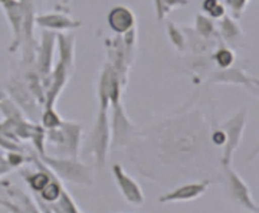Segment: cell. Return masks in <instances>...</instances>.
<instances>
[{
    "mask_svg": "<svg viewBox=\"0 0 259 213\" xmlns=\"http://www.w3.org/2000/svg\"><path fill=\"white\" fill-rule=\"evenodd\" d=\"M10 93L16 97V102L30 115V118H35L37 115V104L35 97L29 91L26 83H10Z\"/></svg>",
    "mask_w": 259,
    "mask_h": 213,
    "instance_id": "obj_14",
    "label": "cell"
},
{
    "mask_svg": "<svg viewBox=\"0 0 259 213\" xmlns=\"http://www.w3.org/2000/svg\"><path fill=\"white\" fill-rule=\"evenodd\" d=\"M59 127L64 133V153L68 157L78 158V153L81 148L82 127L79 125V122L64 120H62Z\"/></svg>",
    "mask_w": 259,
    "mask_h": 213,
    "instance_id": "obj_11",
    "label": "cell"
},
{
    "mask_svg": "<svg viewBox=\"0 0 259 213\" xmlns=\"http://www.w3.org/2000/svg\"><path fill=\"white\" fill-rule=\"evenodd\" d=\"M35 3H36V6H39L42 3V0H35Z\"/></svg>",
    "mask_w": 259,
    "mask_h": 213,
    "instance_id": "obj_31",
    "label": "cell"
},
{
    "mask_svg": "<svg viewBox=\"0 0 259 213\" xmlns=\"http://www.w3.org/2000/svg\"><path fill=\"white\" fill-rule=\"evenodd\" d=\"M29 158H26L19 150H12V151H8V157H6V161L12 168H16V167H20L23 163H26Z\"/></svg>",
    "mask_w": 259,
    "mask_h": 213,
    "instance_id": "obj_23",
    "label": "cell"
},
{
    "mask_svg": "<svg viewBox=\"0 0 259 213\" xmlns=\"http://www.w3.org/2000/svg\"><path fill=\"white\" fill-rule=\"evenodd\" d=\"M110 108H98V115L94 124L91 136V150L95 156V164L98 168H104L111 146V127H110Z\"/></svg>",
    "mask_w": 259,
    "mask_h": 213,
    "instance_id": "obj_2",
    "label": "cell"
},
{
    "mask_svg": "<svg viewBox=\"0 0 259 213\" xmlns=\"http://www.w3.org/2000/svg\"><path fill=\"white\" fill-rule=\"evenodd\" d=\"M5 10V15L9 20L12 28V45L9 51L15 52L18 48L22 47V37H23V12L19 0H9L5 3H0Z\"/></svg>",
    "mask_w": 259,
    "mask_h": 213,
    "instance_id": "obj_6",
    "label": "cell"
},
{
    "mask_svg": "<svg viewBox=\"0 0 259 213\" xmlns=\"http://www.w3.org/2000/svg\"><path fill=\"white\" fill-rule=\"evenodd\" d=\"M212 141H213V144H214V146H218V147L223 146V143H225V133H223L222 129L213 131Z\"/></svg>",
    "mask_w": 259,
    "mask_h": 213,
    "instance_id": "obj_27",
    "label": "cell"
},
{
    "mask_svg": "<svg viewBox=\"0 0 259 213\" xmlns=\"http://www.w3.org/2000/svg\"><path fill=\"white\" fill-rule=\"evenodd\" d=\"M228 180H229V192H231L232 199L239 203L242 207H245L246 210L250 212H258L259 207L256 202L253 200V197L250 195V190L248 185L242 180V177L231 170L228 167Z\"/></svg>",
    "mask_w": 259,
    "mask_h": 213,
    "instance_id": "obj_7",
    "label": "cell"
},
{
    "mask_svg": "<svg viewBox=\"0 0 259 213\" xmlns=\"http://www.w3.org/2000/svg\"><path fill=\"white\" fill-rule=\"evenodd\" d=\"M225 12H226L225 6H223L221 2H219V3H218V5H216V6H214V8H213V9L210 10L209 13H207V15H209V16L213 19H221L225 16Z\"/></svg>",
    "mask_w": 259,
    "mask_h": 213,
    "instance_id": "obj_26",
    "label": "cell"
},
{
    "mask_svg": "<svg viewBox=\"0 0 259 213\" xmlns=\"http://www.w3.org/2000/svg\"><path fill=\"white\" fill-rule=\"evenodd\" d=\"M248 2H249V0H226L229 9L232 10L233 16H236V18L241 16V13L245 10L246 5H248Z\"/></svg>",
    "mask_w": 259,
    "mask_h": 213,
    "instance_id": "obj_24",
    "label": "cell"
},
{
    "mask_svg": "<svg viewBox=\"0 0 259 213\" xmlns=\"http://www.w3.org/2000/svg\"><path fill=\"white\" fill-rule=\"evenodd\" d=\"M5 160H6V158H5V157H3V156H2V154H0V163H3Z\"/></svg>",
    "mask_w": 259,
    "mask_h": 213,
    "instance_id": "obj_30",
    "label": "cell"
},
{
    "mask_svg": "<svg viewBox=\"0 0 259 213\" xmlns=\"http://www.w3.org/2000/svg\"><path fill=\"white\" fill-rule=\"evenodd\" d=\"M219 28H221L222 36L225 37L228 42H232V40L238 39V37L242 35V30L241 28L238 26V23H236L232 18H229V16H223V18H221Z\"/></svg>",
    "mask_w": 259,
    "mask_h": 213,
    "instance_id": "obj_17",
    "label": "cell"
},
{
    "mask_svg": "<svg viewBox=\"0 0 259 213\" xmlns=\"http://www.w3.org/2000/svg\"><path fill=\"white\" fill-rule=\"evenodd\" d=\"M167 35L170 37V42L177 51H186L187 49V37L186 35L177 28L175 23L168 22L167 23Z\"/></svg>",
    "mask_w": 259,
    "mask_h": 213,
    "instance_id": "obj_19",
    "label": "cell"
},
{
    "mask_svg": "<svg viewBox=\"0 0 259 213\" xmlns=\"http://www.w3.org/2000/svg\"><path fill=\"white\" fill-rule=\"evenodd\" d=\"M210 185V180H203V182H194V183H186L183 186H179L175 190L163 195L158 202L166 203V202H187V200H194L199 196H202L207 190Z\"/></svg>",
    "mask_w": 259,
    "mask_h": 213,
    "instance_id": "obj_10",
    "label": "cell"
},
{
    "mask_svg": "<svg viewBox=\"0 0 259 213\" xmlns=\"http://www.w3.org/2000/svg\"><path fill=\"white\" fill-rule=\"evenodd\" d=\"M107 22L108 26L112 32H115L117 35H124L128 30L136 28V15L134 12L124 6V5H117L114 6L108 15H107Z\"/></svg>",
    "mask_w": 259,
    "mask_h": 213,
    "instance_id": "obj_9",
    "label": "cell"
},
{
    "mask_svg": "<svg viewBox=\"0 0 259 213\" xmlns=\"http://www.w3.org/2000/svg\"><path fill=\"white\" fill-rule=\"evenodd\" d=\"M213 58H214V62L221 66L222 69L223 68H229V66L233 65V62H235V54H233V51L226 47L219 48V49L214 52Z\"/></svg>",
    "mask_w": 259,
    "mask_h": 213,
    "instance_id": "obj_22",
    "label": "cell"
},
{
    "mask_svg": "<svg viewBox=\"0 0 259 213\" xmlns=\"http://www.w3.org/2000/svg\"><path fill=\"white\" fill-rule=\"evenodd\" d=\"M219 3V0H203V3H202V8L206 13H209L210 10L216 6Z\"/></svg>",
    "mask_w": 259,
    "mask_h": 213,
    "instance_id": "obj_28",
    "label": "cell"
},
{
    "mask_svg": "<svg viewBox=\"0 0 259 213\" xmlns=\"http://www.w3.org/2000/svg\"><path fill=\"white\" fill-rule=\"evenodd\" d=\"M61 2H62L64 5H68V3H69V0H61Z\"/></svg>",
    "mask_w": 259,
    "mask_h": 213,
    "instance_id": "obj_32",
    "label": "cell"
},
{
    "mask_svg": "<svg viewBox=\"0 0 259 213\" xmlns=\"http://www.w3.org/2000/svg\"><path fill=\"white\" fill-rule=\"evenodd\" d=\"M0 147L5 148V150H8V151H12V150H19V151H22L20 146H19L15 140L8 139V137H6V136H3L2 133H0Z\"/></svg>",
    "mask_w": 259,
    "mask_h": 213,
    "instance_id": "obj_25",
    "label": "cell"
},
{
    "mask_svg": "<svg viewBox=\"0 0 259 213\" xmlns=\"http://www.w3.org/2000/svg\"><path fill=\"white\" fill-rule=\"evenodd\" d=\"M56 47V33L54 30L44 29L40 33V40L36 48V61H37V74L40 76V81L47 88L49 75L52 72V59L54 51Z\"/></svg>",
    "mask_w": 259,
    "mask_h": 213,
    "instance_id": "obj_4",
    "label": "cell"
},
{
    "mask_svg": "<svg viewBox=\"0 0 259 213\" xmlns=\"http://www.w3.org/2000/svg\"><path fill=\"white\" fill-rule=\"evenodd\" d=\"M246 127V110L236 112L232 118L223 122L222 129L225 133V143H223L222 166L229 167L232 163V157L235 151L238 150L241 144L243 131Z\"/></svg>",
    "mask_w": 259,
    "mask_h": 213,
    "instance_id": "obj_3",
    "label": "cell"
},
{
    "mask_svg": "<svg viewBox=\"0 0 259 213\" xmlns=\"http://www.w3.org/2000/svg\"><path fill=\"white\" fill-rule=\"evenodd\" d=\"M189 3V0H154V9L158 20H164L167 15L175 8H180Z\"/></svg>",
    "mask_w": 259,
    "mask_h": 213,
    "instance_id": "obj_18",
    "label": "cell"
},
{
    "mask_svg": "<svg viewBox=\"0 0 259 213\" xmlns=\"http://www.w3.org/2000/svg\"><path fill=\"white\" fill-rule=\"evenodd\" d=\"M112 175H114V179H115V183L118 186L120 193L128 203L134 204V206L144 204V202H146L144 192H143L141 186L137 183L136 179L128 176L124 172V168L117 163L112 164Z\"/></svg>",
    "mask_w": 259,
    "mask_h": 213,
    "instance_id": "obj_5",
    "label": "cell"
},
{
    "mask_svg": "<svg viewBox=\"0 0 259 213\" xmlns=\"http://www.w3.org/2000/svg\"><path fill=\"white\" fill-rule=\"evenodd\" d=\"M35 25L47 30H54V32H68V30H75L82 26L81 20L69 18L68 15L58 13V12L36 15Z\"/></svg>",
    "mask_w": 259,
    "mask_h": 213,
    "instance_id": "obj_8",
    "label": "cell"
},
{
    "mask_svg": "<svg viewBox=\"0 0 259 213\" xmlns=\"http://www.w3.org/2000/svg\"><path fill=\"white\" fill-rule=\"evenodd\" d=\"M212 82L214 83H238V85H245L248 88H252L256 91L258 88V81L255 78H250L242 69L238 68H223L222 71L214 72L212 75Z\"/></svg>",
    "mask_w": 259,
    "mask_h": 213,
    "instance_id": "obj_12",
    "label": "cell"
},
{
    "mask_svg": "<svg viewBox=\"0 0 259 213\" xmlns=\"http://www.w3.org/2000/svg\"><path fill=\"white\" fill-rule=\"evenodd\" d=\"M62 183L59 182V179L58 177H54L49 183H48L40 192H39V195H40V199H42V204L44 203H55L56 200L59 199V196H61V192H62ZM52 212V210H51Z\"/></svg>",
    "mask_w": 259,
    "mask_h": 213,
    "instance_id": "obj_16",
    "label": "cell"
},
{
    "mask_svg": "<svg viewBox=\"0 0 259 213\" xmlns=\"http://www.w3.org/2000/svg\"><path fill=\"white\" fill-rule=\"evenodd\" d=\"M196 32L197 35L203 39H209L214 32V25H213L212 19L203 16V15H196Z\"/></svg>",
    "mask_w": 259,
    "mask_h": 213,
    "instance_id": "obj_21",
    "label": "cell"
},
{
    "mask_svg": "<svg viewBox=\"0 0 259 213\" xmlns=\"http://www.w3.org/2000/svg\"><path fill=\"white\" fill-rule=\"evenodd\" d=\"M12 170V167L8 164V161L5 160L3 163H0V176H3L5 173H8V172H10Z\"/></svg>",
    "mask_w": 259,
    "mask_h": 213,
    "instance_id": "obj_29",
    "label": "cell"
},
{
    "mask_svg": "<svg viewBox=\"0 0 259 213\" xmlns=\"http://www.w3.org/2000/svg\"><path fill=\"white\" fill-rule=\"evenodd\" d=\"M5 2H9V0H0V3H5Z\"/></svg>",
    "mask_w": 259,
    "mask_h": 213,
    "instance_id": "obj_33",
    "label": "cell"
},
{
    "mask_svg": "<svg viewBox=\"0 0 259 213\" xmlns=\"http://www.w3.org/2000/svg\"><path fill=\"white\" fill-rule=\"evenodd\" d=\"M51 210L52 212H65V213H78L81 212V209L76 206L75 200L72 199V196L68 193V190L62 187V192L59 199L56 200L55 203L51 204Z\"/></svg>",
    "mask_w": 259,
    "mask_h": 213,
    "instance_id": "obj_15",
    "label": "cell"
},
{
    "mask_svg": "<svg viewBox=\"0 0 259 213\" xmlns=\"http://www.w3.org/2000/svg\"><path fill=\"white\" fill-rule=\"evenodd\" d=\"M56 47L59 54V61L74 72L75 61V36L72 33H56Z\"/></svg>",
    "mask_w": 259,
    "mask_h": 213,
    "instance_id": "obj_13",
    "label": "cell"
},
{
    "mask_svg": "<svg viewBox=\"0 0 259 213\" xmlns=\"http://www.w3.org/2000/svg\"><path fill=\"white\" fill-rule=\"evenodd\" d=\"M61 122H62V118L59 117V114L55 111L54 107H45L44 112H40V125L45 130L56 129L61 125Z\"/></svg>",
    "mask_w": 259,
    "mask_h": 213,
    "instance_id": "obj_20",
    "label": "cell"
},
{
    "mask_svg": "<svg viewBox=\"0 0 259 213\" xmlns=\"http://www.w3.org/2000/svg\"><path fill=\"white\" fill-rule=\"evenodd\" d=\"M42 161L47 164L58 179H62L76 185H93V170L78 161V158L49 157L42 156Z\"/></svg>",
    "mask_w": 259,
    "mask_h": 213,
    "instance_id": "obj_1",
    "label": "cell"
}]
</instances>
